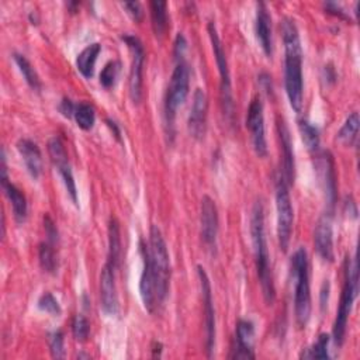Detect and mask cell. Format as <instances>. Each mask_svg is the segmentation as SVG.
Wrapping results in <instances>:
<instances>
[{
  "instance_id": "1",
  "label": "cell",
  "mask_w": 360,
  "mask_h": 360,
  "mask_svg": "<svg viewBox=\"0 0 360 360\" xmlns=\"http://www.w3.org/2000/svg\"><path fill=\"white\" fill-rule=\"evenodd\" d=\"M281 34L284 42V86L294 111L300 112L304 100L302 82V48L298 28L292 18L284 17L281 21Z\"/></svg>"
},
{
  "instance_id": "2",
  "label": "cell",
  "mask_w": 360,
  "mask_h": 360,
  "mask_svg": "<svg viewBox=\"0 0 360 360\" xmlns=\"http://www.w3.org/2000/svg\"><path fill=\"white\" fill-rule=\"evenodd\" d=\"M250 235H252L256 269H257V276L260 280L263 297L267 305H271L276 300V288H274L273 273L270 267V256H269L266 232H264V208L260 200L256 201L252 208Z\"/></svg>"
},
{
  "instance_id": "3",
  "label": "cell",
  "mask_w": 360,
  "mask_h": 360,
  "mask_svg": "<svg viewBox=\"0 0 360 360\" xmlns=\"http://www.w3.org/2000/svg\"><path fill=\"white\" fill-rule=\"evenodd\" d=\"M309 266L307 250L300 246L291 256V277L294 280V311L298 326L305 328L311 316Z\"/></svg>"
},
{
  "instance_id": "4",
  "label": "cell",
  "mask_w": 360,
  "mask_h": 360,
  "mask_svg": "<svg viewBox=\"0 0 360 360\" xmlns=\"http://www.w3.org/2000/svg\"><path fill=\"white\" fill-rule=\"evenodd\" d=\"M152 267L155 271L156 280V292L158 302H163L167 295L169 284H170V257L167 252L166 242L160 229L156 225L150 226L149 231V245H148Z\"/></svg>"
},
{
  "instance_id": "5",
  "label": "cell",
  "mask_w": 360,
  "mask_h": 360,
  "mask_svg": "<svg viewBox=\"0 0 360 360\" xmlns=\"http://www.w3.org/2000/svg\"><path fill=\"white\" fill-rule=\"evenodd\" d=\"M357 281H359L357 260L353 259V262L350 263V260L346 259L345 283H343L340 302H339V308H338L335 323H333V340L338 346H342L345 340L347 319H349L354 298L357 295Z\"/></svg>"
},
{
  "instance_id": "6",
  "label": "cell",
  "mask_w": 360,
  "mask_h": 360,
  "mask_svg": "<svg viewBox=\"0 0 360 360\" xmlns=\"http://www.w3.org/2000/svg\"><path fill=\"white\" fill-rule=\"evenodd\" d=\"M190 87V69L184 60L177 62L165 97V121L169 135L173 136V127L177 108L184 103Z\"/></svg>"
},
{
  "instance_id": "7",
  "label": "cell",
  "mask_w": 360,
  "mask_h": 360,
  "mask_svg": "<svg viewBox=\"0 0 360 360\" xmlns=\"http://www.w3.org/2000/svg\"><path fill=\"white\" fill-rule=\"evenodd\" d=\"M208 35L211 39L214 56L217 60L218 72L221 76V104L225 118L232 122L233 120V98H232V86H231V76H229V68L228 60L225 56V51L221 42V38L218 35L215 24L211 21L208 22Z\"/></svg>"
},
{
  "instance_id": "8",
  "label": "cell",
  "mask_w": 360,
  "mask_h": 360,
  "mask_svg": "<svg viewBox=\"0 0 360 360\" xmlns=\"http://www.w3.org/2000/svg\"><path fill=\"white\" fill-rule=\"evenodd\" d=\"M276 210H277V236L278 245L283 252L288 249L292 222H294V211L291 205V198L288 193V183L284 176L280 174L276 180Z\"/></svg>"
},
{
  "instance_id": "9",
  "label": "cell",
  "mask_w": 360,
  "mask_h": 360,
  "mask_svg": "<svg viewBox=\"0 0 360 360\" xmlns=\"http://www.w3.org/2000/svg\"><path fill=\"white\" fill-rule=\"evenodd\" d=\"M314 167H315L318 183L325 195L328 212H332L336 202V176H335L333 158L329 150L315 152Z\"/></svg>"
},
{
  "instance_id": "10",
  "label": "cell",
  "mask_w": 360,
  "mask_h": 360,
  "mask_svg": "<svg viewBox=\"0 0 360 360\" xmlns=\"http://www.w3.org/2000/svg\"><path fill=\"white\" fill-rule=\"evenodd\" d=\"M122 41L127 44L128 49L131 51V69H129V96L134 103H139L142 97V70H143V60L145 52L143 45L138 37L131 34H124Z\"/></svg>"
},
{
  "instance_id": "11",
  "label": "cell",
  "mask_w": 360,
  "mask_h": 360,
  "mask_svg": "<svg viewBox=\"0 0 360 360\" xmlns=\"http://www.w3.org/2000/svg\"><path fill=\"white\" fill-rule=\"evenodd\" d=\"M48 153L51 156L52 163L55 165V167L58 169L63 184L66 187V191L72 200V202L75 205H77V190H76V183H75V177L72 173V167L69 165V159H68V153L66 149L63 146V142L60 141L59 136H52L48 142Z\"/></svg>"
},
{
  "instance_id": "12",
  "label": "cell",
  "mask_w": 360,
  "mask_h": 360,
  "mask_svg": "<svg viewBox=\"0 0 360 360\" xmlns=\"http://www.w3.org/2000/svg\"><path fill=\"white\" fill-rule=\"evenodd\" d=\"M246 127L250 132L253 149L259 158L267 155V143L264 136V117H263V104L259 96L253 97L249 104L246 114Z\"/></svg>"
},
{
  "instance_id": "13",
  "label": "cell",
  "mask_w": 360,
  "mask_h": 360,
  "mask_svg": "<svg viewBox=\"0 0 360 360\" xmlns=\"http://www.w3.org/2000/svg\"><path fill=\"white\" fill-rule=\"evenodd\" d=\"M197 274L200 278L201 292H202V305H204V323H205V350L207 356L211 357L214 353L215 345V314H214V304H212V294H211V284L210 278L202 266H197Z\"/></svg>"
},
{
  "instance_id": "14",
  "label": "cell",
  "mask_w": 360,
  "mask_h": 360,
  "mask_svg": "<svg viewBox=\"0 0 360 360\" xmlns=\"http://www.w3.org/2000/svg\"><path fill=\"white\" fill-rule=\"evenodd\" d=\"M141 255H142V271L139 278V295L145 309L152 312L159 302H158V292H156L155 271L152 267L148 246L143 242H141Z\"/></svg>"
},
{
  "instance_id": "15",
  "label": "cell",
  "mask_w": 360,
  "mask_h": 360,
  "mask_svg": "<svg viewBox=\"0 0 360 360\" xmlns=\"http://www.w3.org/2000/svg\"><path fill=\"white\" fill-rule=\"evenodd\" d=\"M200 225H201V238L204 245L211 252H215L217 235H218V210H217L215 201L210 195H204L201 200Z\"/></svg>"
},
{
  "instance_id": "16",
  "label": "cell",
  "mask_w": 360,
  "mask_h": 360,
  "mask_svg": "<svg viewBox=\"0 0 360 360\" xmlns=\"http://www.w3.org/2000/svg\"><path fill=\"white\" fill-rule=\"evenodd\" d=\"M0 180H1L3 191H4L6 197L8 198V201H10V204H11L13 214H14V219H15L18 224H22V222L25 221V218H27V200H25V195L22 194V191L8 180L4 149L1 150Z\"/></svg>"
},
{
  "instance_id": "17",
  "label": "cell",
  "mask_w": 360,
  "mask_h": 360,
  "mask_svg": "<svg viewBox=\"0 0 360 360\" xmlns=\"http://www.w3.org/2000/svg\"><path fill=\"white\" fill-rule=\"evenodd\" d=\"M314 243L316 253L325 262H333V228L332 212H325L316 222L314 232Z\"/></svg>"
},
{
  "instance_id": "18",
  "label": "cell",
  "mask_w": 360,
  "mask_h": 360,
  "mask_svg": "<svg viewBox=\"0 0 360 360\" xmlns=\"http://www.w3.org/2000/svg\"><path fill=\"white\" fill-rule=\"evenodd\" d=\"M207 111L208 100L202 89H195L193 94V105L188 115V131L195 139H201L207 128Z\"/></svg>"
},
{
  "instance_id": "19",
  "label": "cell",
  "mask_w": 360,
  "mask_h": 360,
  "mask_svg": "<svg viewBox=\"0 0 360 360\" xmlns=\"http://www.w3.org/2000/svg\"><path fill=\"white\" fill-rule=\"evenodd\" d=\"M255 325L252 321L239 319L235 330V345L232 347L231 359H255L253 353Z\"/></svg>"
},
{
  "instance_id": "20",
  "label": "cell",
  "mask_w": 360,
  "mask_h": 360,
  "mask_svg": "<svg viewBox=\"0 0 360 360\" xmlns=\"http://www.w3.org/2000/svg\"><path fill=\"white\" fill-rule=\"evenodd\" d=\"M114 271L115 269L105 263L100 274V301L101 308L107 315H115L118 312V297Z\"/></svg>"
},
{
  "instance_id": "21",
  "label": "cell",
  "mask_w": 360,
  "mask_h": 360,
  "mask_svg": "<svg viewBox=\"0 0 360 360\" xmlns=\"http://www.w3.org/2000/svg\"><path fill=\"white\" fill-rule=\"evenodd\" d=\"M277 131L281 145V153H283V166H284V179L288 184L294 183L295 177V162H294V150H292V142L290 136V131L285 125V121L278 117L277 120Z\"/></svg>"
},
{
  "instance_id": "22",
  "label": "cell",
  "mask_w": 360,
  "mask_h": 360,
  "mask_svg": "<svg viewBox=\"0 0 360 360\" xmlns=\"http://www.w3.org/2000/svg\"><path fill=\"white\" fill-rule=\"evenodd\" d=\"M255 32L256 38L267 56L273 53V44H271V15L269 14L267 6L263 1L257 3L256 10V21H255Z\"/></svg>"
},
{
  "instance_id": "23",
  "label": "cell",
  "mask_w": 360,
  "mask_h": 360,
  "mask_svg": "<svg viewBox=\"0 0 360 360\" xmlns=\"http://www.w3.org/2000/svg\"><path fill=\"white\" fill-rule=\"evenodd\" d=\"M17 150L21 155L24 165L32 179H38L42 173V155L38 145L27 138L17 142Z\"/></svg>"
},
{
  "instance_id": "24",
  "label": "cell",
  "mask_w": 360,
  "mask_h": 360,
  "mask_svg": "<svg viewBox=\"0 0 360 360\" xmlns=\"http://www.w3.org/2000/svg\"><path fill=\"white\" fill-rule=\"evenodd\" d=\"M101 51V45L98 42H93L87 45L76 58V66L77 70L86 77L90 79L94 73V65L97 60V56Z\"/></svg>"
},
{
  "instance_id": "25",
  "label": "cell",
  "mask_w": 360,
  "mask_h": 360,
  "mask_svg": "<svg viewBox=\"0 0 360 360\" xmlns=\"http://www.w3.org/2000/svg\"><path fill=\"white\" fill-rule=\"evenodd\" d=\"M121 255V233H120V224L118 221L111 217L108 222V260L107 263L111 264L114 269L118 267Z\"/></svg>"
},
{
  "instance_id": "26",
  "label": "cell",
  "mask_w": 360,
  "mask_h": 360,
  "mask_svg": "<svg viewBox=\"0 0 360 360\" xmlns=\"http://www.w3.org/2000/svg\"><path fill=\"white\" fill-rule=\"evenodd\" d=\"M150 21L156 37H162L167 27V3L166 1H150Z\"/></svg>"
},
{
  "instance_id": "27",
  "label": "cell",
  "mask_w": 360,
  "mask_h": 360,
  "mask_svg": "<svg viewBox=\"0 0 360 360\" xmlns=\"http://www.w3.org/2000/svg\"><path fill=\"white\" fill-rule=\"evenodd\" d=\"M14 58V62L15 65L18 66V70L21 72L22 77L25 79V82L28 83V86L35 90V91H39L41 90V80H39V76L37 75L35 69L32 68V65L30 63V60L21 55V53H14L13 55Z\"/></svg>"
},
{
  "instance_id": "28",
  "label": "cell",
  "mask_w": 360,
  "mask_h": 360,
  "mask_svg": "<svg viewBox=\"0 0 360 360\" xmlns=\"http://www.w3.org/2000/svg\"><path fill=\"white\" fill-rule=\"evenodd\" d=\"M298 129L307 149L312 153L319 150V131L308 120L302 118L298 121Z\"/></svg>"
},
{
  "instance_id": "29",
  "label": "cell",
  "mask_w": 360,
  "mask_h": 360,
  "mask_svg": "<svg viewBox=\"0 0 360 360\" xmlns=\"http://www.w3.org/2000/svg\"><path fill=\"white\" fill-rule=\"evenodd\" d=\"M359 124H360V120H359V114L357 112H352L345 124L342 125V128L339 129L338 132V139L343 143V145H349L352 146L356 139H357V132H359Z\"/></svg>"
},
{
  "instance_id": "30",
  "label": "cell",
  "mask_w": 360,
  "mask_h": 360,
  "mask_svg": "<svg viewBox=\"0 0 360 360\" xmlns=\"http://www.w3.org/2000/svg\"><path fill=\"white\" fill-rule=\"evenodd\" d=\"M38 259H39V264L42 267L44 271L49 273V274H55L58 270V259H56V253L53 249V245L49 242L41 243L39 249H38Z\"/></svg>"
},
{
  "instance_id": "31",
  "label": "cell",
  "mask_w": 360,
  "mask_h": 360,
  "mask_svg": "<svg viewBox=\"0 0 360 360\" xmlns=\"http://www.w3.org/2000/svg\"><path fill=\"white\" fill-rule=\"evenodd\" d=\"M75 120H76V124L84 129V131H89L93 128L94 125V121H96V114H94V108L87 104V103H79L76 104V108H75V114H73Z\"/></svg>"
},
{
  "instance_id": "32",
  "label": "cell",
  "mask_w": 360,
  "mask_h": 360,
  "mask_svg": "<svg viewBox=\"0 0 360 360\" xmlns=\"http://www.w3.org/2000/svg\"><path fill=\"white\" fill-rule=\"evenodd\" d=\"M329 335L328 333H321L316 339V342L305 349L300 357L302 359H329L328 353V345H329Z\"/></svg>"
},
{
  "instance_id": "33",
  "label": "cell",
  "mask_w": 360,
  "mask_h": 360,
  "mask_svg": "<svg viewBox=\"0 0 360 360\" xmlns=\"http://www.w3.org/2000/svg\"><path fill=\"white\" fill-rule=\"evenodd\" d=\"M120 72V62L117 60H110L101 70L100 73V83L103 84V87L110 89L115 84L117 76Z\"/></svg>"
},
{
  "instance_id": "34",
  "label": "cell",
  "mask_w": 360,
  "mask_h": 360,
  "mask_svg": "<svg viewBox=\"0 0 360 360\" xmlns=\"http://www.w3.org/2000/svg\"><path fill=\"white\" fill-rule=\"evenodd\" d=\"M72 333H73L75 339L79 340V342H84L89 338L90 323H89L86 316L79 314L73 318V321H72Z\"/></svg>"
},
{
  "instance_id": "35",
  "label": "cell",
  "mask_w": 360,
  "mask_h": 360,
  "mask_svg": "<svg viewBox=\"0 0 360 360\" xmlns=\"http://www.w3.org/2000/svg\"><path fill=\"white\" fill-rule=\"evenodd\" d=\"M38 308L44 312H48L51 315H60L62 309H60V305L58 302V300L51 294V292H44L39 300H38Z\"/></svg>"
},
{
  "instance_id": "36",
  "label": "cell",
  "mask_w": 360,
  "mask_h": 360,
  "mask_svg": "<svg viewBox=\"0 0 360 360\" xmlns=\"http://www.w3.org/2000/svg\"><path fill=\"white\" fill-rule=\"evenodd\" d=\"M48 343L51 349V354L55 359H62L65 356V349H63V333L60 330H55L49 333L48 336Z\"/></svg>"
},
{
  "instance_id": "37",
  "label": "cell",
  "mask_w": 360,
  "mask_h": 360,
  "mask_svg": "<svg viewBox=\"0 0 360 360\" xmlns=\"http://www.w3.org/2000/svg\"><path fill=\"white\" fill-rule=\"evenodd\" d=\"M44 228H45V233H46V238H48V242L55 245L58 243L59 240V232H58V228L55 225V222L52 221V218L46 214L44 215Z\"/></svg>"
},
{
  "instance_id": "38",
  "label": "cell",
  "mask_w": 360,
  "mask_h": 360,
  "mask_svg": "<svg viewBox=\"0 0 360 360\" xmlns=\"http://www.w3.org/2000/svg\"><path fill=\"white\" fill-rule=\"evenodd\" d=\"M186 49H187V41H186L184 35L181 32H179L176 35V39H174V52H173L176 62H181L183 60Z\"/></svg>"
},
{
  "instance_id": "39",
  "label": "cell",
  "mask_w": 360,
  "mask_h": 360,
  "mask_svg": "<svg viewBox=\"0 0 360 360\" xmlns=\"http://www.w3.org/2000/svg\"><path fill=\"white\" fill-rule=\"evenodd\" d=\"M122 7L127 10V13L135 20V21H141L143 17V10L139 1H125L122 3Z\"/></svg>"
},
{
  "instance_id": "40",
  "label": "cell",
  "mask_w": 360,
  "mask_h": 360,
  "mask_svg": "<svg viewBox=\"0 0 360 360\" xmlns=\"http://www.w3.org/2000/svg\"><path fill=\"white\" fill-rule=\"evenodd\" d=\"M59 111L62 112V115L63 117H66V118H70V117H73V114H75V108H76V105L72 103V100H69V98H63L62 101H60V104H59Z\"/></svg>"
},
{
  "instance_id": "41",
  "label": "cell",
  "mask_w": 360,
  "mask_h": 360,
  "mask_svg": "<svg viewBox=\"0 0 360 360\" xmlns=\"http://www.w3.org/2000/svg\"><path fill=\"white\" fill-rule=\"evenodd\" d=\"M328 300H329V281H323L322 288H321V300H319V305L321 309H325L328 305Z\"/></svg>"
},
{
  "instance_id": "42",
  "label": "cell",
  "mask_w": 360,
  "mask_h": 360,
  "mask_svg": "<svg viewBox=\"0 0 360 360\" xmlns=\"http://www.w3.org/2000/svg\"><path fill=\"white\" fill-rule=\"evenodd\" d=\"M325 8H326L329 13H332V14L340 17V18H347L346 14H345V11L342 10V7H340L339 4H336V3H325Z\"/></svg>"
},
{
  "instance_id": "43",
  "label": "cell",
  "mask_w": 360,
  "mask_h": 360,
  "mask_svg": "<svg viewBox=\"0 0 360 360\" xmlns=\"http://www.w3.org/2000/svg\"><path fill=\"white\" fill-rule=\"evenodd\" d=\"M107 124H108V127L111 128V131H114V135H115V138H118V139H120V129H118L117 124H115L114 121H111V120H107Z\"/></svg>"
}]
</instances>
